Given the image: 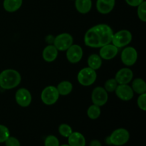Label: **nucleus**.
Returning <instances> with one entry per match:
<instances>
[{
	"label": "nucleus",
	"instance_id": "nucleus-7",
	"mask_svg": "<svg viewBox=\"0 0 146 146\" xmlns=\"http://www.w3.org/2000/svg\"><path fill=\"white\" fill-rule=\"evenodd\" d=\"M73 42L74 38L71 34L68 33H63L54 38L53 44L58 51H66L72 45Z\"/></svg>",
	"mask_w": 146,
	"mask_h": 146
},
{
	"label": "nucleus",
	"instance_id": "nucleus-24",
	"mask_svg": "<svg viewBox=\"0 0 146 146\" xmlns=\"http://www.w3.org/2000/svg\"><path fill=\"white\" fill-rule=\"evenodd\" d=\"M58 132H59L60 135H62L64 138H68L71 133H72L73 131L71 127L69 125L66 123H63L59 125L58 127Z\"/></svg>",
	"mask_w": 146,
	"mask_h": 146
},
{
	"label": "nucleus",
	"instance_id": "nucleus-27",
	"mask_svg": "<svg viewBox=\"0 0 146 146\" xmlns=\"http://www.w3.org/2000/svg\"><path fill=\"white\" fill-rule=\"evenodd\" d=\"M10 136L9 130L4 125H0V143H4Z\"/></svg>",
	"mask_w": 146,
	"mask_h": 146
},
{
	"label": "nucleus",
	"instance_id": "nucleus-6",
	"mask_svg": "<svg viewBox=\"0 0 146 146\" xmlns=\"http://www.w3.org/2000/svg\"><path fill=\"white\" fill-rule=\"evenodd\" d=\"M59 96L56 87L49 86L43 90L41 94V98L44 104L51 106L57 102Z\"/></svg>",
	"mask_w": 146,
	"mask_h": 146
},
{
	"label": "nucleus",
	"instance_id": "nucleus-26",
	"mask_svg": "<svg viewBox=\"0 0 146 146\" xmlns=\"http://www.w3.org/2000/svg\"><path fill=\"white\" fill-rule=\"evenodd\" d=\"M117 86H118V83L116 82L115 78H111L105 83L104 88L107 92H113L115 91Z\"/></svg>",
	"mask_w": 146,
	"mask_h": 146
},
{
	"label": "nucleus",
	"instance_id": "nucleus-19",
	"mask_svg": "<svg viewBox=\"0 0 146 146\" xmlns=\"http://www.w3.org/2000/svg\"><path fill=\"white\" fill-rule=\"evenodd\" d=\"M23 0H4L3 7L8 12H15L21 8Z\"/></svg>",
	"mask_w": 146,
	"mask_h": 146
},
{
	"label": "nucleus",
	"instance_id": "nucleus-21",
	"mask_svg": "<svg viewBox=\"0 0 146 146\" xmlns=\"http://www.w3.org/2000/svg\"><path fill=\"white\" fill-rule=\"evenodd\" d=\"M88 67L94 70L99 69L102 65V58L99 55L97 54H91L88 58Z\"/></svg>",
	"mask_w": 146,
	"mask_h": 146
},
{
	"label": "nucleus",
	"instance_id": "nucleus-11",
	"mask_svg": "<svg viewBox=\"0 0 146 146\" xmlns=\"http://www.w3.org/2000/svg\"><path fill=\"white\" fill-rule=\"evenodd\" d=\"M83 49L79 45L72 44L66 50V58L71 64H76L81 60L83 57Z\"/></svg>",
	"mask_w": 146,
	"mask_h": 146
},
{
	"label": "nucleus",
	"instance_id": "nucleus-13",
	"mask_svg": "<svg viewBox=\"0 0 146 146\" xmlns=\"http://www.w3.org/2000/svg\"><path fill=\"white\" fill-rule=\"evenodd\" d=\"M133 71L128 68H123L116 73L115 79L118 84H128L133 79Z\"/></svg>",
	"mask_w": 146,
	"mask_h": 146
},
{
	"label": "nucleus",
	"instance_id": "nucleus-12",
	"mask_svg": "<svg viewBox=\"0 0 146 146\" xmlns=\"http://www.w3.org/2000/svg\"><path fill=\"white\" fill-rule=\"evenodd\" d=\"M115 92L118 98L124 101H128L133 98L134 92L128 84H119L117 86Z\"/></svg>",
	"mask_w": 146,
	"mask_h": 146
},
{
	"label": "nucleus",
	"instance_id": "nucleus-8",
	"mask_svg": "<svg viewBox=\"0 0 146 146\" xmlns=\"http://www.w3.org/2000/svg\"><path fill=\"white\" fill-rule=\"evenodd\" d=\"M121 61L127 66L134 65L138 59V53L133 47L128 46L124 48L121 53Z\"/></svg>",
	"mask_w": 146,
	"mask_h": 146
},
{
	"label": "nucleus",
	"instance_id": "nucleus-22",
	"mask_svg": "<svg viewBox=\"0 0 146 146\" xmlns=\"http://www.w3.org/2000/svg\"><path fill=\"white\" fill-rule=\"evenodd\" d=\"M56 88L58 90L59 95L67 96L69 94H71V92L72 91L73 85L69 81H64L59 83L58 85L57 86Z\"/></svg>",
	"mask_w": 146,
	"mask_h": 146
},
{
	"label": "nucleus",
	"instance_id": "nucleus-20",
	"mask_svg": "<svg viewBox=\"0 0 146 146\" xmlns=\"http://www.w3.org/2000/svg\"><path fill=\"white\" fill-rule=\"evenodd\" d=\"M132 89L133 92H135L138 94H145L146 92V84L144 80L142 78H135L132 84Z\"/></svg>",
	"mask_w": 146,
	"mask_h": 146
},
{
	"label": "nucleus",
	"instance_id": "nucleus-4",
	"mask_svg": "<svg viewBox=\"0 0 146 146\" xmlns=\"http://www.w3.org/2000/svg\"><path fill=\"white\" fill-rule=\"evenodd\" d=\"M111 145L121 146L128 143L130 139V133L125 128H118L115 130L109 136Z\"/></svg>",
	"mask_w": 146,
	"mask_h": 146
},
{
	"label": "nucleus",
	"instance_id": "nucleus-18",
	"mask_svg": "<svg viewBox=\"0 0 146 146\" xmlns=\"http://www.w3.org/2000/svg\"><path fill=\"white\" fill-rule=\"evenodd\" d=\"M75 7L77 11L81 14H87L92 7L91 0H75Z\"/></svg>",
	"mask_w": 146,
	"mask_h": 146
},
{
	"label": "nucleus",
	"instance_id": "nucleus-28",
	"mask_svg": "<svg viewBox=\"0 0 146 146\" xmlns=\"http://www.w3.org/2000/svg\"><path fill=\"white\" fill-rule=\"evenodd\" d=\"M44 145L45 146H59V141L58 138L54 135H48L44 141Z\"/></svg>",
	"mask_w": 146,
	"mask_h": 146
},
{
	"label": "nucleus",
	"instance_id": "nucleus-1",
	"mask_svg": "<svg viewBox=\"0 0 146 146\" xmlns=\"http://www.w3.org/2000/svg\"><path fill=\"white\" fill-rule=\"evenodd\" d=\"M113 31L107 24H101L91 27L86 32L84 43L91 48H101L111 44Z\"/></svg>",
	"mask_w": 146,
	"mask_h": 146
},
{
	"label": "nucleus",
	"instance_id": "nucleus-10",
	"mask_svg": "<svg viewBox=\"0 0 146 146\" xmlns=\"http://www.w3.org/2000/svg\"><path fill=\"white\" fill-rule=\"evenodd\" d=\"M15 100L18 105L23 108H26L31 104L32 97L29 90H27V88H21L17 90L16 92Z\"/></svg>",
	"mask_w": 146,
	"mask_h": 146
},
{
	"label": "nucleus",
	"instance_id": "nucleus-5",
	"mask_svg": "<svg viewBox=\"0 0 146 146\" xmlns=\"http://www.w3.org/2000/svg\"><path fill=\"white\" fill-rule=\"evenodd\" d=\"M132 34L128 30H121L113 34L112 38V44L117 48H122L131 42Z\"/></svg>",
	"mask_w": 146,
	"mask_h": 146
},
{
	"label": "nucleus",
	"instance_id": "nucleus-17",
	"mask_svg": "<svg viewBox=\"0 0 146 146\" xmlns=\"http://www.w3.org/2000/svg\"><path fill=\"white\" fill-rule=\"evenodd\" d=\"M68 143L70 146H86L85 137L79 132H72L68 137Z\"/></svg>",
	"mask_w": 146,
	"mask_h": 146
},
{
	"label": "nucleus",
	"instance_id": "nucleus-9",
	"mask_svg": "<svg viewBox=\"0 0 146 146\" xmlns=\"http://www.w3.org/2000/svg\"><path fill=\"white\" fill-rule=\"evenodd\" d=\"M108 93L105 88L102 87H96L93 91L91 94V100L94 105L98 106H103L108 101Z\"/></svg>",
	"mask_w": 146,
	"mask_h": 146
},
{
	"label": "nucleus",
	"instance_id": "nucleus-31",
	"mask_svg": "<svg viewBox=\"0 0 146 146\" xmlns=\"http://www.w3.org/2000/svg\"><path fill=\"white\" fill-rule=\"evenodd\" d=\"M127 4L131 7H138V5L141 4L144 0H125Z\"/></svg>",
	"mask_w": 146,
	"mask_h": 146
},
{
	"label": "nucleus",
	"instance_id": "nucleus-3",
	"mask_svg": "<svg viewBox=\"0 0 146 146\" xmlns=\"http://www.w3.org/2000/svg\"><path fill=\"white\" fill-rule=\"evenodd\" d=\"M97 74L95 70L90 67L84 68L79 71L77 76L78 83L84 86H89L95 83Z\"/></svg>",
	"mask_w": 146,
	"mask_h": 146
},
{
	"label": "nucleus",
	"instance_id": "nucleus-32",
	"mask_svg": "<svg viewBox=\"0 0 146 146\" xmlns=\"http://www.w3.org/2000/svg\"><path fill=\"white\" fill-rule=\"evenodd\" d=\"M89 146H102V145H101V142L98 140H93L90 143Z\"/></svg>",
	"mask_w": 146,
	"mask_h": 146
},
{
	"label": "nucleus",
	"instance_id": "nucleus-23",
	"mask_svg": "<svg viewBox=\"0 0 146 146\" xmlns=\"http://www.w3.org/2000/svg\"><path fill=\"white\" fill-rule=\"evenodd\" d=\"M101 108L100 106L93 104L92 106L89 107L87 110V115L89 117V118L92 120H96L101 115Z\"/></svg>",
	"mask_w": 146,
	"mask_h": 146
},
{
	"label": "nucleus",
	"instance_id": "nucleus-29",
	"mask_svg": "<svg viewBox=\"0 0 146 146\" xmlns=\"http://www.w3.org/2000/svg\"><path fill=\"white\" fill-rule=\"evenodd\" d=\"M137 104H138V107L141 108L143 111H145L146 110V94H140L139 97L138 98V101H137Z\"/></svg>",
	"mask_w": 146,
	"mask_h": 146
},
{
	"label": "nucleus",
	"instance_id": "nucleus-2",
	"mask_svg": "<svg viewBox=\"0 0 146 146\" xmlns=\"http://www.w3.org/2000/svg\"><path fill=\"white\" fill-rule=\"evenodd\" d=\"M21 81L19 73L14 69H6L0 74V87L9 90L18 86Z\"/></svg>",
	"mask_w": 146,
	"mask_h": 146
},
{
	"label": "nucleus",
	"instance_id": "nucleus-33",
	"mask_svg": "<svg viewBox=\"0 0 146 146\" xmlns=\"http://www.w3.org/2000/svg\"><path fill=\"white\" fill-rule=\"evenodd\" d=\"M106 143L108 145H111V141H110V139H109V137H107L106 138Z\"/></svg>",
	"mask_w": 146,
	"mask_h": 146
},
{
	"label": "nucleus",
	"instance_id": "nucleus-16",
	"mask_svg": "<svg viewBox=\"0 0 146 146\" xmlns=\"http://www.w3.org/2000/svg\"><path fill=\"white\" fill-rule=\"evenodd\" d=\"M58 56V50L54 45H48L42 53L43 58L46 62H53Z\"/></svg>",
	"mask_w": 146,
	"mask_h": 146
},
{
	"label": "nucleus",
	"instance_id": "nucleus-25",
	"mask_svg": "<svg viewBox=\"0 0 146 146\" xmlns=\"http://www.w3.org/2000/svg\"><path fill=\"white\" fill-rule=\"evenodd\" d=\"M138 18L143 22L146 21V1H144L140 5L138 6Z\"/></svg>",
	"mask_w": 146,
	"mask_h": 146
},
{
	"label": "nucleus",
	"instance_id": "nucleus-30",
	"mask_svg": "<svg viewBox=\"0 0 146 146\" xmlns=\"http://www.w3.org/2000/svg\"><path fill=\"white\" fill-rule=\"evenodd\" d=\"M4 143L6 146H21L19 140L14 137L9 136Z\"/></svg>",
	"mask_w": 146,
	"mask_h": 146
},
{
	"label": "nucleus",
	"instance_id": "nucleus-14",
	"mask_svg": "<svg viewBox=\"0 0 146 146\" xmlns=\"http://www.w3.org/2000/svg\"><path fill=\"white\" fill-rule=\"evenodd\" d=\"M118 52V48L113 45V44H108L104 46L101 47V50L99 51L100 56L101 58L105 60H111L116 56Z\"/></svg>",
	"mask_w": 146,
	"mask_h": 146
},
{
	"label": "nucleus",
	"instance_id": "nucleus-15",
	"mask_svg": "<svg viewBox=\"0 0 146 146\" xmlns=\"http://www.w3.org/2000/svg\"><path fill=\"white\" fill-rule=\"evenodd\" d=\"M115 4V0H97L96 9L101 14H107L113 9Z\"/></svg>",
	"mask_w": 146,
	"mask_h": 146
},
{
	"label": "nucleus",
	"instance_id": "nucleus-34",
	"mask_svg": "<svg viewBox=\"0 0 146 146\" xmlns=\"http://www.w3.org/2000/svg\"><path fill=\"white\" fill-rule=\"evenodd\" d=\"M59 146H70V145H68V144H63V145H61Z\"/></svg>",
	"mask_w": 146,
	"mask_h": 146
}]
</instances>
